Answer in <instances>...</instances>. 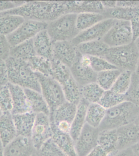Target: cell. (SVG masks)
I'll return each instance as SVG.
<instances>
[{
  "mask_svg": "<svg viewBox=\"0 0 139 156\" xmlns=\"http://www.w3.org/2000/svg\"><path fill=\"white\" fill-rule=\"evenodd\" d=\"M66 14L64 1H26L19 7L0 13L20 16L25 20L48 23Z\"/></svg>",
  "mask_w": 139,
  "mask_h": 156,
  "instance_id": "cell-1",
  "label": "cell"
},
{
  "mask_svg": "<svg viewBox=\"0 0 139 156\" xmlns=\"http://www.w3.org/2000/svg\"><path fill=\"white\" fill-rule=\"evenodd\" d=\"M5 62L8 72L9 83L23 89L41 93L40 84L36 74L27 62L10 56Z\"/></svg>",
  "mask_w": 139,
  "mask_h": 156,
  "instance_id": "cell-2",
  "label": "cell"
},
{
  "mask_svg": "<svg viewBox=\"0 0 139 156\" xmlns=\"http://www.w3.org/2000/svg\"><path fill=\"white\" fill-rule=\"evenodd\" d=\"M139 113V106L125 101L106 110L105 117L99 127L100 131L117 129L133 123Z\"/></svg>",
  "mask_w": 139,
  "mask_h": 156,
  "instance_id": "cell-3",
  "label": "cell"
},
{
  "mask_svg": "<svg viewBox=\"0 0 139 156\" xmlns=\"http://www.w3.org/2000/svg\"><path fill=\"white\" fill-rule=\"evenodd\" d=\"M139 51L134 42L127 45L110 48L104 58L122 71L134 72Z\"/></svg>",
  "mask_w": 139,
  "mask_h": 156,
  "instance_id": "cell-4",
  "label": "cell"
},
{
  "mask_svg": "<svg viewBox=\"0 0 139 156\" xmlns=\"http://www.w3.org/2000/svg\"><path fill=\"white\" fill-rule=\"evenodd\" d=\"M77 14L69 13L48 22L46 30L53 43L58 41H71L80 31L77 28Z\"/></svg>",
  "mask_w": 139,
  "mask_h": 156,
  "instance_id": "cell-5",
  "label": "cell"
},
{
  "mask_svg": "<svg viewBox=\"0 0 139 156\" xmlns=\"http://www.w3.org/2000/svg\"><path fill=\"white\" fill-rule=\"evenodd\" d=\"M36 73L40 84L41 93L48 104L51 114L66 101L62 88L53 78L39 73Z\"/></svg>",
  "mask_w": 139,
  "mask_h": 156,
  "instance_id": "cell-6",
  "label": "cell"
},
{
  "mask_svg": "<svg viewBox=\"0 0 139 156\" xmlns=\"http://www.w3.org/2000/svg\"><path fill=\"white\" fill-rule=\"evenodd\" d=\"M110 48L127 45L133 42L130 21L117 20L102 39Z\"/></svg>",
  "mask_w": 139,
  "mask_h": 156,
  "instance_id": "cell-7",
  "label": "cell"
},
{
  "mask_svg": "<svg viewBox=\"0 0 139 156\" xmlns=\"http://www.w3.org/2000/svg\"><path fill=\"white\" fill-rule=\"evenodd\" d=\"M47 22L25 20L24 22L12 34L6 36L11 47L15 46L33 39L42 31L46 30Z\"/></svg>",
  "mask_w": 139,
  "mask_h": 156,
  "instance_id": "cell-8",
  "label": "cell"
},
{
  "mask_svg": "<svg viewBox=\"0 0 139 156\" xmlns=\"http://www.w3.org/2000/svg\"><path fill=\"white\" fill-rule=\"evenodd\" d=\"M77 108V105L66 101L50 115L52 126L61 132L70 133Z\"/></svg>",
  "mask_w": 139,
  "mask_h": 156,
  "instance_id": "cell-9",
  "label": "cell"
},
{
  "mask_svg": "<svg viewBox=\"0 0 139 156\" xmlns=\"http://www.w3.org/2000/svg\"><path fill=\"white\" fill-rule=\"evenodd\" d=\"M53 135L51 122L49 116L43 113L37 114L31 139L36 152Z\"/></svg>",
  "mask_w": 139,
  "mask_h": 156,
  "instance_id": "cell-10",
  "label": "cell"
},
{
  "mask_svg": "<svg viewBox=\"0 0 139 156\" xmlns=\"http://www.w3.org/2000/svg\"><path fill=\"white\" fill-rule=\"evenodd\" d=\"M100 131L87 123L84 125L75 142L76 151L77 156H87L98 146Z\"/></svg>",
  "mask_w": 139,
  "mask_h": 156,
  "instance_id": "cell-11",
  "label": "cell"
},
{
  "mask_svg": "<svg viewBox=\"0 0 139 156\" xmlns=\"http://www.w3.org/2000/svg\"><path fill=\"white\" fill-rule=\"evenodd\" d=\"M116 20L113 19H105L88 29L80 32L71 41L72 44L77 46L85 42L101 40L115 24Z\"/></svg>",
  "mask_w": 139,
  "mask_h": 156,
  "instance_id": "cell-12",
  "label": "cell"
},
{
  "mask_svg": "<svg viewBox=\"0 0 139 156\" xmlns=\"http://www.w3.org/2000/svg\"><path fill=\"white\" fill-rule=\"evenodd\" d=\"M79 53L77 46L73 45L71 41H64L53 43V59L69 68L75 62Z\"/></svg>",
  "mask_w": 139,
  "mask_h": 156,
  "instance_id": "cell-13",
  "label": "cell"
},
{
  "mask_svg": "<svg viewBox=\"0 0 139 156\" xmlns=\"http://www.w3.org/2000/svg\"><path fill=\"white\" fill-rule=\"evenodd\" d=\"M36 152L31 138L17 136L4 147L3 156H32Z\"/></svg>",
  "mask_w": 139,
  "mask_h": 156,
  "instance_id": "cell-14",
  "label": "cell"
},
{
  "mask_svg": "<svg viewBox=\"0 0 139 156\" xmlns=\"http://www.w3.org/2000/svg\"><path fill=\"white\" fill-rule=\"evenodd\" d=\"M81 54L79 52L76 60L70 70L72 77L80 88L96 82L97 73L94 71L90 66L84 65L79 60Z\"/></svg>",
  "mask_w": 139,
  "mask_h": 156,
  "instance_id": "cell-15",
  "label": "cell"
},
{
  "mask_svg": "<svg viewBox=\"0 0 139 156\" xmlns=\"http://www.w3.org/2000/svg\"><path fill=\"white\" fill-rule=\"evenodd\" d=\"M116 133L118 151L131 148L139 142V129L134 122L118 129Z\"/></svg>",
  "mask_w": 139,
  "mask_h": 156,
  "instance_id": "cell-16",
  "label": "cell"
},
{
  "mask_svg": "<svg viewBox=\"0 0 139 156\" xmlns=\"http://www.w3.org/2000/svg\"><path fill=\"white\" fill-rule=\"evenodd\" d=\"M66 13H103L105 9L100 1H64Z\"/></svg>",
  "mask_w": 139,
  "mask_h": 156,
  "instance_id": "cell-17",
  "label": "cell"
},
{
  "mask_svg": "<svg viewBox=\"0 0 139 156\" xmlns=\"http://www.w3.org/2000/svg\"><path fill=\"white\" fill-rule=\"evenodd\" d=\"M7 85L12 95L13 103V109L11 114L14 115L31 112L24 89L10 83H8Z\"/></svg>",
  "mask_w": 139,
  "mask_h": 156,
  "instance_id": "cell-18",
  "label": "cell"
},
{
  "mask_svg": "<svg viewBox=\"0 0 139 156\" xmlns=\"http://www.w3.org/2000/svg\"><path fill=\"white\" fill-rule=\"evenodd\" d=\"M36 115L32 112L12 115L17 136L31 138Z\"/></svg>",
  "mask_w": 139,
  "mask_h": 156,
  "instance_id": "cell-19",
  "label": "cell"
},
{
  "mask_svg": "<svg viewBox=\"0 0 139 156\" xmlns=\"http://www.w3.org/2000/svg\"><path fill=\"white\" fill-rule=\"evenodd\" d=\"M33 42L36 55L52 60L53 43L46 30L37 34L33 38Z\"/></svg>",
  "mask_w": 139,
  "mask_h": 156,
  "instance_id": "cell-20",
  "label": "cell"
},
{
  "mask_svg": "<svg viewBox=\"0 0 139 156\" xmlns=\"http://www.w3.org/2000/svg\"><path fill=\"white\" fill-rule=\"evenodd\" d=\"M17 136L12 114L2 113L0 117V141L3 147H6Z\"/></svg>",
  "mask_w": 139,
  "mask_h": 156,
  "instance_id": "cell-21",
  "label": "cell"
},
{
  "mask_svg": "<svg viewBox=\"0 0 139 156\" xmlns=\"http://www.w3.org/2000/svg\"><path fill=\"white\" fill-rule=\"evenodd\" d=\"M89 104L84 99L81 98L77 105L76 112L72 122L70 133L74 142L76 140L86 123L87 110Z\"/></svg>",
  "mask_w": 139,
  "mask_h": 156,
  "instance_id": "cell-22",
  "label": "cell"
},
{
  "mask_svg": "<svg viewBox=\"0 0 139 156\" xmlns=\"http://www.w3.org/2000/svg\"><path fill=\"white\" fill-rule=\"evenodd\" d=\"M27 96L31 112L36 114L43 113L50 116V110L41 93L28 89H24Z\"/></svg>",
  "mask_w": 139,
  "mask_h": 156,
  "instance_id": "cell-23",
  "label": "cell"
},
{
  "mask_svg": "<svg viewBox=\"0 0 139 156\" xmlns=\"http://www.w3.org/2000/svg\"><path fill=\"white\" fill-rule=\"evenodd\" d=\"M77 48L81 55L104 58L110 48L101 40L81 43Z\"/></svg>",
  "mask_w": 139,
  "mask_h": 156,
  "instance_id": "cell-24",
  "label": "cell"
},
{
  "mask_svg": "<svg viewBox=\"0 0 139 156\" xmlns=\"http://www.w3.org/2000/svg\"><path fill=\"white\" fill-rule=\"evenodd\" d=\"M53 135L52 139L55 144L68 156H77L75 148V142L70 133L58 131L52 126Z\"/></svg>",
  "mask_w": 139,
  "mask_h": 156,
  "instance_id": "cell-25",
  "label": "cell"
},
{
  "mask_svg": "<svg viewBox=\"0 0 139 156\" xmlns=\"http://www.w3.org/2000/svg\"><path fill=\"white\" fill-rule=\"evenodd\" d=\"M105 19L131 21L139 16V6L132 8L116 7L105 9L102 13Z\"/></svg>",
  "mask_w": 139,
  "mask_h": 156,
  "instance_id": "cell-26",
  "label": "cell"
},
{
  "mask_svg": "<svg viewBox=\"0 0 139 156\" xmlns=\"http://www.w3.org/2000/svg\"><path fill=\"white\" fill-rule=\"evenodd\" d=\"M36 55L33 39L11 47L10 49L9 56L27 62Z\"/></svg>",
  "mask_w": 139,
  "mask_h": 156,
  "instance_id": "cell-27",
  "label": "cell"
},
{
  "mask_svg": "<svg viewBox=\"0 0 139 156\" xmlns=\"http://www.w3.org/2000/svg\"><path fill=\"white\" fill-rule=\"evenodd\" d=\"M105 19L102 13H83L77 14L76 26L80 32L88 29Z\"/></svg>",
  "mask_w": 139,
  "mask_h": 156,
  "instance_id": "cell-28",
  "label": "cell"
},
{
  "mask_svg": "<svg viewBox=\"0 0 139 156\" xmlns=\"http://www.w3.org/2000/svg\"><path fill=\"white\" fill-rule=\"evenodd\" d=\"M20 16L7 15L0 17V34L7 36L15 31L24 22Z\"/></svg>",
  "mask_w": 139,
  "mask_h": 156,
  "instance_id": "cell-29",
  "label": "cell"
},
{
  "mask_svg": "<svg viewBox=\"0 0 139 156\" xmlns=\"http://www.w3.org/2000/svg\"><path fill=\"white\" fill-rule=\"evenodd\" d=\"M106 112V109L99 103L89 104L87 110L86 123L93 127L99 128Z\"/></svg>",
  "mask_w": 139,
  "mask_h": 156,
  "instance_id": "cell-30",
  "label": "cell"
},
{
  "mask_svg": "<svg viewBox=\"0 0 139 156\" xmlns=\"http://www.w3.org/2000/svg\"><path fill=\"white\" fill-rule=\"evenodd\" d=\"M61 85L66 100L77 105L81 99L80 88L72 76Z\"/></svg>",
  "mask_w": 139,
  "mask_h": 156,
  "instance_id": "cell-31",
  "label": "cell"
},
{
  "mask_svg": "<svg viewBox=\"0 0 139 156\" xmlns=\"http://www.w3.org/2000/svg\"><path fill=\"white\" fill-rule=\"evenodd\" d=\"M81 98L89 104L99 103L105 91L96 82L80 88Z\"/></svg>",
  "mask_w": 139,
  "mask_h": 156,
  "instance_id": "cell-32",
  "label": "cell"
},
{
  "mask_svg": "<svg viewBox=\"0 0 139 156\" xmlns=\"http://www.w3.org/2000/svg\"><path fill=\"white\" fill-rule=\"evenodd\" d=\"M122 72L119 69H115L98 73L96 83L104 91L110 90Z\"/></svg>",
  "mask_w": 139,
  "mask_h": 156,
  "instance_id": "cell-33",
  "label": "cell"
},
{
  "mask_svg": "<svg viewBox=\"0 0 139 156\" xmlns=\"http://www.w3.org/2000/svg\"><path fill=\"white\" fill-rule=\"evenodd\" d=\"M117 143L116 129L100 131L98 145L101 146L111 153H114L118 151L117 149Z\"/></svg>",
  "mask_w": 139,
  "mask_h": 156,
  "instance_id": "cell-34",
  "label": "cell"
},
{
  "mask_svg": "<svg viewBox=\"0 0 139 156\" xmlns=\"http://www.w3.org/2000/svg\"><path fill=\"white\" fill-rule=\"evenodd\" d=\"M27 62L34 72L51 76L52 67L50 60L36 55L31 58Z\"/></svg>",
  "mask_w": 139,
  "mask_h": 156,
  "instance_id": "cell-35",
  "label": "cell"
},
{
  "mask_svg": "<svg viewBox=\"0 0 139 156\" xmlns=\"http://www.w3.org/2000/svg\"><path fill=\"white\" fill-rule=\"evenodd\" d=\"M52 73L51 77L57 80L60 85L72 76L70 68L54 59L51 60Z\"/></svg>",
  "mask_w": 139,
  "mask_h": 156,
  "instance_id": "cell-36",
  "label": "cell"
},
{
  "mask_svg": "<svg viewBox=\"0 0 139 156\" xmlns=\"http://www.w3.org/2000/svg\"><path fill=\"white\" fill-rule=\"evenodd\" d=\"M125 101H126L125 95L120 94L110 90L105 91L99 104L107 110Z\"/></svg>",
  "mask_w": 139,
  "mask_h": 156,
  "instance_id": "cell-37",
  "label": "cell"
},
{
  "mask_svg": "<svg viewBox=\"0 0 139 156\" xmlns=\"http://www.w3.org/2000/svg\"><path fill=\"white\" fill-rule=\"evenodd\" d=\"M132 73L130 71L122 72L110 90L117 93L125 95L131 85Z\"/></svg>",
  "mask_w": 139,
  "mask_h": 156,
  "instance_id": "cell-38",
  "label": "cell"
},
{
  "mask_svg": "<svg viewBox=\"0 0 139 156\" xmlns=\"http://www.w3.org/2000/svg\"><path fill=\"white\" fill-rule=\"evenodd\" d=\"M13 103L8 85L0 87V110L2 113L12 112Z\"/></svg>",
  "mask_w": 139,
  "mask_h": 156,
  "instance_id": "cell-39",
  "label": "cell"
},
{
  "mask_svg": "<svg viewBox=\"0 0 139 156\" xmlns=\"http://www.w3.org/2000/svg\"><path fill=\"white\" fill-rule=\"evenodd\" d=\"M125 96L126 101L139 106V75L134 72L132 73L131 85Z\"/></svg>",
  "mask_w": 139,
  "mask_h": 156,
  "instance_id": "cell-40",
  "label": "cell"
},
{
  "mask_svg": "<svg viewBox=\"0 0 139 156\" xmlns=\"http://www.w3.org/2000/svg\"><path fill=\"white\" fill-rule=\"evenodd\" d=\"M36 152L39 156H68L55 144L52 138L46 142Z\"/></svg>",
  "mask_w": 139,
  "mask_h": 156,
  "instance_id": "cell-41",
  "label": "cell"
},
{
  "mask_svg": "<svg viewBox=\"0 0 139 156\" xmlns=\"http://www.w3.org/2000/svg\"><path fill=\"white\" fill-rule=\"evenodd\" d=\"M90 57V66L97 73L105 70L117 69L104 58Z\"/></svg>",
  "mask_w": 139,
  "mask_h": 156,
  "instance_id": "cell-42",
  "label": "cell"
},
{
  "mask_svg": "<svg viewBox=\"0 0 139 156\" xmlns=\"http://www.w3.org/2000/svg\"><path fill=\"white\" fill-rule=\"evenodd\" d=\"M10 48L6 37L0 34V60L6 61L9 57Z\"/></svg>",
  "mask_w": 139,
  "mask_h": 156,
  "instance_id": "cell-43",
  "label": "cell"
},
{
  "mask_svg": "<svg viewBox=\"0 0 139 156\" xmlns=\"http://www.w3.org/2000/svg\"><path fill=\"white\" fill-rule=\"evenodd\" d=\"M9 83L8 72L5 61L0 60V87Z\"/></svg>",
  "mask_w": 139,
  "mask_h": 156,
  "instance_id": "cell-44",
  "label": "cell"
},
{
  "mask_svg": "<svg viewBox=\"0 0 139 156\" xmlns=\"http://www.w3.org/2000/svg\"><path fill=\"white\" fill-rule=\"evenodd\" d=\"M115 153H111L101 146L98 145L87 156H112Z\"/></svg>",
  "mask_w": 139,
  "mask_h": 156,
  "instance_id": "cell-45",
  "label": "cell"
},
{
  "mask_svg": "<svg viewBox=\"0 0 139 156\" xmlns=\"http://www.w3.org/2000/svg\"><path fill=\"white\" fill-rule=\"evenodd\" d=\"M130 22L133 41H134L139 37V16L131 20Z\"/></svg>",
  "mask_w": 139,
  "mask_h": 156,
  "instance_id": "cell-46",
  "label": "cell"
},
{
  "mask_svg": "<svg viewBox=\"0 0 139 156\" xmlns=\"http://www.w3.org/2000/svg\"><path fill=\"white\" fill-rule=\"evenodd\" d=\"M138 6L139 1H117V7L132 8Z\"/></svg>",
  "mask_w": 139,
  "mask_h": 156,
  "instance_id": "cell-47",
  "label": "cell"
},
{
  "mask_svg": "<svg viewBox=\"0 0 139 156\" xmlns=\"http://www.w3.org/2000/svg\"><path fill=\"white\" fill-rule=\"evenodd\" d=\"M16 8L12 1H0V13Z\"/></svg>",
  "mask_w": 139,
  "mask_h": 156,
  "instance_id": "cell-48",
  "label": "cell"
},
{
  "mask_svg": "<svg viewBox=\"0 0 139 156\" xmlns=\"http://www.w3.org/2000/svg\"><path fill=\"white\" fill-rule=\"evenodd\" d=\"M112 156H136L131 148L118 151Z\"/></svg>",
  "mask_w": 139,
  "mask_h": 156,
  "instance_id": "cell-49",
  "label": "cell"
},
{
  "mask_svg": "<svg viewBox=\"0 0 139 156\" xmlns=\"http://www.w3.org/2000/svg\"><path fill=\"white\" fill-rule=\"evenodd\" d=\"M105 9H112L116 7L117 1H101Z\"/></svg>",
  "mask_w": 139,
  "mask_h": 156,
  "instance_id": "cell-50",
  "label": "cell"
},
{
  "mask_svg": "<svg viewBox=\"0 0 139 156\" xmlns=\"http://www.w3.org/2000/svg\"><path fill=\"white\" fill-rule=\"evenodd\" d=\"M136 156H139V142L131 147Z\"/></svg>",
  "mask_w": 139,
  "mask_h": 156,
  "instance_id": "cell-51",
  "label": "cell"
},
{
  "mask_svg": "<svg viewBox=\"0 0 139 156\" xmlns=\"http://www.w3.org/2000/svg\"><path fill=\"white\" fill-rule=\"evenodd\" d=\"M134 73L136 74H137V75H139V57L138 60H137V64H136V70H135Z\"/></svg>",
  "mask_w": 139,
  "mask_h": 156,
  "instance_id": "cell-52",
  "label": "cell"
},
{
  "mask_svg": "<svg viewBox=\"0 0 139 156\" xmlns=\"http://www.w3.org/2000/svg\"><path fill=\"white\" fill-rule=\"evenodd\" d=\"M135 124L137 126V127H138V129H139V113L137 115V117L135 120L134 122Z\"/></svg>",
  "mask_w": 139,
  "mask_h": 156,
  "instance_id": "cell-53",
  "label": "cell"
},
{
  "mask_svg": "<svg viewBox=\"0 0 139 156\" xmlns=\"http://www.w3.org/2000/svg\"><path fill=\"white\" fill-rule=\"evenodd\" d=\"M4 147L0 141V156H3Z\"/></svg>",
  "mask_w": 139,
  "mask_h": 156,
  "instance_id": "cell-54",
  "label": "cell"
},
{
  "mask_svg": "<svg viewBox=\"0 0 139 156\" xmlns=\"http://www.w3.org/2000/svg\"><path fill=\"white\" fill-rule=\"evenodd\" d=\"M133 42L139 51V37L137 39L135 40L134 41H133Z\"/></svg>",
  "mask_w": 139,
  "mask_h": 156,
  "instance_id": "cell-55",
  "label": "cell"
},
{
  "mask_svg": "<svg viewBox=\"0 0 139 156\" xmlns=\"http://www.w3.org/2000/svg\"><path fill=\"white\" fill-rule=\"evenodd\" d=\"M32 156H38V154H37V152H36V153H34V154H33V155H32Z\"/></svg>",
  "mask_w": 139,
  "mask_h": 156,
  "instance_id": "cell-56",
  "label": "cell"
},
{
  "mask_svg": "<svg viewBox=\"0 0 139 156\" xmlns=\"http://www.w3.org/2000/svg\"><path fill=\"white\" fill-rule=\"evenodd\" d=\"M2 114V112H1V110H0V117H1V115Z\"/></svg>",
  "mask_w": 139,
  "mask_h": 156,
  "instance_id": "cell-57",
  "label": "cell"
}]
</instances>
